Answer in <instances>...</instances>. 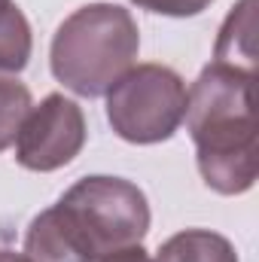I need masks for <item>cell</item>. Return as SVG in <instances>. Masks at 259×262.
Listing matches in <instances>:
<instances>
[{
    "instance_id": "obj_8",
    "label": "cell",
    "mask_w": 259,
    "mask_h": 262,
    "mask_svg": "<svg viewBox=\"0 0 259 262\" xmlns=\"http://www.w3.org/2000/svg\"><path fill=\"white\" fill-rule=\"evenodd\" d=\"M34 52V34L15 0H0V73H21Z\"/></svg>"
},
{
    "instance_id": "obj_3",
    "label": "cell",
    "mask_w": 259,
    "mask_h": 262,
    "mask_svg": "<svg viewBox=\"0 0 259 262\" xmlns=\"http://www.w3.org/2000/svg\"><path fill=\"white\" fill-rule=\"evenodd\" d=\"M140 52L137 21L119 3H85L58 25L49 49L52 76L79 98H101Z\"/></svg>"
},
{
    "instance_id": "obj_9",
    "label": "cell",
    "mask_w": 259,
    "mask_h": 262,
    "mask_svg": "<svg viewBox=\"0 0 259 262\" xmlns=\"http://www.w3.org/2000/svg\"><path fill=\"white\" fill-rule=\"evenodd\" d=\"M31 107V89L15 76H0V152L15 143V134Z\"/></svg>"
},
{
    "instance_id": "obj_5",
    "label": "cell",
    "mask_w": 259,
    "mask_h": 262,
    "mask_svg": "<svg viewBox=\"0 0 259 262\" xmlns=\"http://www.w3.org/2000/svg\"><path fill=\"white\" fill-rule=\"evenodd\" d=\"M85 116L76 101L52 92L28 110L15 134V162L28 171L49 174L70 165L85 146Z\"/></svg>"
},
{
    "instance_id": "obj_4",
    "label": "cell",
    "mask_w": 259,
    "mask_h": 262,
    "mask_svg": "<svg viewBox=\"0 0 259 262\" xmlns=\"http://www.w3.org/2000/svg\"><path fill=\"white\" fill-rule=\"evenodd\" d=\"M186 116V82L174 67L137 64L107 92V122L122 140H171Z\"/></svg>"
},
{
    "instance_id": "obj_10",
    "label": "cell",
    "mask_w": 259,
    "mask_h": 262,
    "mask_svg": "<svg viewBox=\"0 0 259 262\" xmlns=\"http://www.w3.org/2000/svg\"><path fill=\"white\" fill-rule=\"evenodd\" d=\"M134 6L146 9V12H156V15H171V18H189L204 12L213 0H131Z\"/></svg>"
},
{
    "instance_id": "obj_6",
    "label": "cell",
    "mask_w": 259,
    "mask_h": 262,
    "mask_svg": "<svg viewBox=\"0 0 259 262\" xmlns=\"http://www.w3.org/2000/svg\"><path fill=\"white\" fill-rule=\"evenodd\" d=\"M213 61L256 73V0H241L232 6L220 28Z\"/></svg>"
},
{
    "instance_id": "obj_11",
    "label": "cell",
    "mask_w": 259,
    "mask_h": 262,
    "mask_svg": "<svg viewBox=\"0 0 259 262\" xmlns=\"http://www.w3.org/2000/svg\"><path fill=\"white\" fill-rule=\"evenodd\" d=\"M95 262H153V256L143 250V244H134V247H125V250H116V253H107Z\"/></svg>"
},
{
    "instance_id": "obj_2",
    "label": "cell",
    "mask_w": 259,
    "mask_h": 262,
    "mask_svg": "<svg viewBox=\"0 0 259 262\" xmlns=\"http://www.w3.org/2000/svg\"><path fill=\"white\" fill-rule=\"evenodd\" d=\"M256 73L210 61L186 92V128L195 143V162L207 189L244 195L259 174Z\"/></svg>"
},
{
    "instance_id": "obj_7",
    "label": "cell",
    "mask_w": 259,
    "mask_h": 262,
    "mask_svg": "<svg viewBox=\"0 0 259 262\" xmlns=\"http://www.w3.org/2000/svg\"><path fill=\"white\" fill-rule=\"evenodd\" d=\"M153 262H238L232 241L210 229H183L171 235Z\"/></svg>"
},
{
    "instance_id": "obj_1",
    "label": "cell",
    "mask_w": 259,
    "mask_h": 262,
    "mask_svg": "<svg viewBox=\"0 0 259 262\" xmlns=\"http://www.w3.org/2000/svg\"><path fill=\"white\" fill-rule=\"evenodd\" d=\"M149 220V201L137 183L92 174L31 220L25 256L31 262H95L143 244Z\"/></svg>"
},
{
    "instance_id": "obj_12",
    "label": "cell",
    "mask_w": 259,
    "mask_h": 262,
    "mask_svg": "<svg viewBox=\"0 0 259 262\" xmlns=\"http://www.w3.org/2000/svg\"><path fill=\"white\" fill-rule=\"evenodd\" d=\"M0 262H31L25 253H15V250H6V247H0Z\"/></svg>"
}]
</instances>
